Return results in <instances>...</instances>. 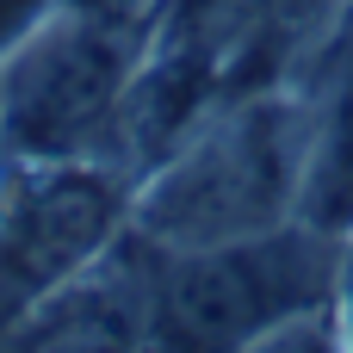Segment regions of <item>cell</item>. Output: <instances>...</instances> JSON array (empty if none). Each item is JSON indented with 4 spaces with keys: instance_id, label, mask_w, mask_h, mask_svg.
<instances>
[{
    "instance_id": "cell-4",
    "label": "cell",
    "mask_w": 353,
    "mask_h": 353,
    "mask_svg": "<svg viewBox=\"0 0 353 353\" xmlns=\"http://www.w3.org/2000/svg\"><path fill=\"white\" fill-rule=\"evenodd\" d=\"M12 161L19 168L0 180V329L25 323L37 298L87 273L124 217V186L81 155Z\"/></svg>"
},
{
    "instance_id": "cell-2",
    "label": "cell",
    "mask_w": 353,
    "mask_h": 353,
    "mask_svg": "<svg viewBox=\"0 0 353 353\" xmlns=\"http://www.w3.org/2000/svg\"><path fill=\"white\" fill-rule=\"evenodd\" d=\"M316 137V130H310ZM304 112L285 99H254L211 124L199 143L180 149V161L143 192L137 223L161 242L205 248L248 230H273L298 211L304 168H310Z\"/></svg>"
},
{
    "instance_id": "cell-5",
    "label": "cell",
    "mask_w": 353,
    "mask_h": 353,
    "mask_svg": "<svg viewBox=\"0 0 353 353\" xmlns=\"http://www.w3.org/2000/svg\"><path fill=\"white\" fill-rule=\"evenodd\" d=\"M298 217L329 230V236L353 230V31L341 43V81H335L329 118L310 137V168H304Z\"/></svg>"
},
{
    "instance_id": "cell-7",
    "label": "cell",
    "mask_w": 353,
    "mask_h": 353,
    "mask_svg": "<svg viewBox=\"0 0 353 353\" xmlns=\"http://www.w3.org/2000/svg\"><path fill=\"white\" fill-rule=\"evenodd\" d=\"M43 19H56V0H0V56H12Z\"/></svg>"
},
{
    "instance_id": "cell-3",
    "label": "cell",
    "mask_w": 353,
    "mask_h": 353,
    "mask_svg": "<svg viewBox=\"0 0 353 353\" xmlns=\"http://www.w3.org/2000/svg\"><path fill=\"white\" fill-rule=\"evenodd\" d=\"M130 87V37L112 12L68 6L43 19L12 56L0 81V137L12 155L62 161L81 155L112 118Z\"/></svg>"
},
{
    "instance_id": "cell-1",
    "label": "cell",
    "mask_w": 353,
    "mask_h": 353,
    "mask_svg": "<svg viewBox=\"0 0 353 353\" xmlns=\"http://www.w3.org/2000/svg\"><path fill=\"white\" fill-rule=\"evenodd\" d=\"M341 236L316 223H273L230 242L180 248V261L155 279L149 341L161 347H248L267 329H285L335 298Z\"/></svg>"
},
{
    "instance_id": "cell-9",
    "label": "cell",
    "mask_w": 353,
    "mask_h": 353,
    "mask_svg": "<svg viewBox=\"0 0 353 353\" xmlns=\"http://www.w3.org/2000/svg\"><path fill=\"white\" fill-rule=\"evenodd\" d=\"M68 6H93V12H118L124 0H68Z\"/></svg>"
},
{
    "instance_id": "cell-6",
    "label": "cell",
    "mask_w": 353,
    "mask_h": 353,
    "mask_svg": "<svg viewBox=\"0 0 353 353\" xmlns=\"http://www.w3.org/2000/svg\"><path fill=\"white\" fill-rule=\"evenodd\" d=\"M199 93H205V62H192V56L155 62L149 74H130L118 112H130V137H137V149H161V143H174V137L186 130Z\"/></svg>"
},
{
    "instance_id": "cell-8",
    "label": "cell",
    "mask_w": 353,
    "mask_h": 353,
    "mask_svg": "<svg viewBox=\"0 0 353 353\" xmlns=\"http://www.w3.org/2000/svg\"><path fill=\"white\" fill-rule=\"evenodd\" d=\"M335 304H341V329L353 341V230H347V248H341V273H335Z\"/></svg>"
}]
</instances>
